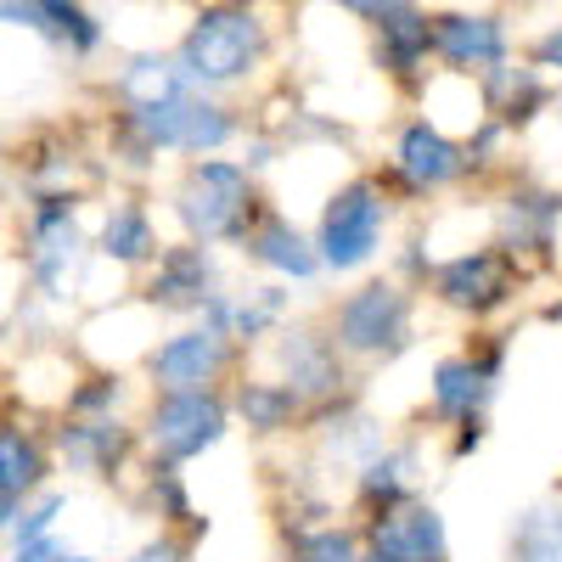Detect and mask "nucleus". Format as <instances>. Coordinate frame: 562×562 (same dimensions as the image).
Returning <instances> with one entry per match:
<instances>
[{"mask_svg": "<svg viewBox=\"0 0 562 562\" xmlns=\"http://www.w3.org/2000/svg\"><path fill=\"white\" fill-rule=\"evenodd\" d=\"M259 52H265V29H259L254 12H243V7H209V12H198L192 34H186L180 63H186L192 79L225 85V79H243L259 63Z\"/></svg>", "mask_w": 562, "mask_h": 562, "instance_id": "obj_1", "label": "nucleus"}, {"mask_svg": "<svg viewBox=\"0 0 562 562\" xmlns=\"http://www.w3.org/2000/svg\"><path fill=\"white\" fill-rule=\"evenodd\" d=\"M180 220L198 231L203 243H225V237H248L254 220V180L237 164H198L180 186Z\"/></svg>", "mask_w": 562, "mask_h": 562, "instance_id": "obj_2", "label": "nucleus"}, {"mask_svg": "<svg viewBox=\"0 0 562 562\" xmlns=\"http://www.w3.org/2000/svg\"><path fill=\"white\" fill-rule=\"evenodd\" d=\"M383 237V203H378V186L371 180H355L344 192L326 203V220H321V259L333 270H355L371 259Z\"/></svg>", "mask_w": 562, "mask_h": 562, "instance_id": "obj_3", "label": "nucleus"}, {"mask_svg": "<svg viewBox=\"0 0 562 562\" xmlns=\"http://www.w3.org/2000/svg\"><path fill=\"white\" fill-rule=\"evenodd\" d=\"M220 434H225V405L209 389H198V394H164L158 411H153V445L169 461L203 456Z\"/></svg>", "mask_w": 562, "mask_h": 562, "instance_id": "obj_4", "label": "nucleus"}, {"mask_svg": "<svg viewBox=\"0 0 562 562\" xmlns=\"http://www.w3.org/2000/svg\"><path fill=\"white\" fill-rule=\"evenodd\" d=\"M405 321H411V304L400 288H360L344 310H338V338L344 349H360V355H378V349H400L405 338Z\"/></svg>", "mask_w": 562, "mask_h": 562, "instance_id": "obj_5", "label": "nucleus"}, {"mask_svg": "<svg viewBox=\"0 0 562 562\" xmlns=\"http://www.w3.org/2000/svg\"><path fill=\"white\" fill-rule=\"evenodd\" d=\"M140 135L153 140V147H180V153H209L231 135V119L198 97H175V102H158V108H140L135 113Z\"/></svg>", "mask_w": 562, "mask_h": 562, "instance_id": "obj_6", "label": "nucleus"}, {"mask_svg": "<svg viewBox=\"0 0 562 562\" xmlns=\"http://www.w3.org/2000/svg\"><path fill=\"white\" fill-rule=\"evenodd\" d=\"M371 551L389 562H439L445 557V524L434 506H383L371 524Z\"/></svg>", "mask_w": 562, "mask_h": 562, "instance_id": "obj_7", "label": "nucleus"}, {"mask_svg": "<svg viewBox=\"0 0 562 562\" xmlns=\"http://www.w3.org/2000/svg\"><path fill=\"white\" fill-rule=\"evenodd\" d=\"M439 299L456 304V310H473V315L506 304V299H512V265H506V254L479 248V254L450 259V265L439 270Z\"/></svg>", "mask_w": 562, "mask_h": 562, "instance_id": "obj_8", "label": "nucleus"}, {"mask_svg": "<svg viewBox=\"0 0 562 562\" xmlns=\"http://www.w3.org/2000/svg\"><path fill=\"white\" fill-rule=\"evenodd\" d=\"M220 366H225V338L214 333V326H203V333L169 338V344L153 355V378H158L169 394H198Z\"/></svg>", "mask_w": 562, "mask_h": 562, "instance_id": "obj_9", "label": "nucleus"}, {"mask_svg": "<svg viewBox=\"0 0 562 562\" xmlns=\"http://www.w3.org/2000/svg\"><path fill=\"white\" fill-rule=\"evenodd\" d=\"M428 40L439 45V57L450 68H490V63L506 57V34H501L495 18H461V12H450V18H439L428 29Z\"/></svg>", "mask_w": 562, "mask_h": 562, "instance_id": "obj_10", "label": "nucleus"}, {"mask_svg": "<svg viewBox=\"0 0 562 562\" xmlns=\"http://www.w3.org/2000/svg\"><path fill=\"white\" fill-rule=\"evenodd\" d=\"M74 265H79V231H74V214H68L63 203H45L40 220H34V276L63 299Z\"/></svg>", "mask_w": 562, "mask_h": 562, "instance_id": "obj_11", "label": "nucleus"}, {"mask_svg": "<svg viewBox=\"0 0 562 562\" xmlns=\"http://www.w3.org/2000/svg\"><path fill=\"white\" fill-rule=\"evenodd\" d=\"M281 366H288V389H293V400H304V394H333L338 383H344V371H338V349L326 344V338H315V333H293L288 344H281Z\"/></svg>", "mask_w": 562, "mask_h": 562, "instance_id": "obj_12", "label": "nucleus"}, {"mask_svg": "<svg viewBox=\"0 0 562 562\" xmlns=\"http://www.w3.org/2000/svg\"><path fill=\"white\" fill-rule=\"evenodd\" d=\"M400 169L411 186H445L461 169V153L434 130V124H411L400 135Z\"/></svg>", "mask_w": 562, "mask_h": 562, "instance_id": "obj_13", "label": "nucleus"}, {"mask_svg": "<svg viewBox=\"0 0 562 562\" xmlns=\"http://www.w3.org/2000/svg\"><path fill=\"white\" fill-rule=\"evenodd\" d=\"M124 445H130V434L119 422H74V428H63V456L79 473H113L124 461Z\"/></svg>", "mask_w": 562, "mask_h": 562, "instance_id": "obj_14", "label": "nucleus"}, {"mask_svg": "<svg viewBox=\"0 0 562 562\" xmlns=\"http://www.w3.org/2000/svg\"><path fill=\"white\" fill-rule=\"evenodd\" d=\"M209 254L203 248H169L158 259V281H153V299L158 304H203L209 293Z\"/></svg>", "mask_w": 562, "mask_h": 562, "instance_id": "obj_15", "label": "nucleus"}, {"mask_svg": "<svg viewBox=\"0 0 562 562\" xmlns=\"http://www.w3.org/2000/svg\"><path fill=\"white\" fill-rule=\"evenodd\" d=\"M158 237H153V220L147 209H135V203H119L102 225V254L124 259V265H140V259H153Z\"/></svg>", "mask_w": 562, "mask_h": 562, "instance_id": "obj_16", "label": "nucleus"}, {"mask_svg": "<svg viewBox=\"0 0 562 562\" xmlns=\"http://www.w3.org/2000/svg\"><path fill=\"white\" fill-rule=\"evenodd\" d=\"M484 394H490V383L479 378L473 360H439V371H434V405L445 416H473L484 405Z\"/></svg>", "mask_w": 562, "mask_h": 562, "instance_id": "obj_17", "label": "nucleus"}, {"mask_svg": "<svg viewBox=\"0 0 562 562\" xmlns=\"http://www.w3.org/2000/svg\"><path fill=\"white\" fill-rule=\"evenodd\" d=\"M366 18H383V40H389V63L394 68H411L422 52H428V18L411 12V7H360Z\"/></svg>", "mask_w": 562, "mask_h": 562, "instance_id": "obj_18", "label": "nucleus"}, {"mask_svg": "<svg viewBox=\"0 0 562 562\" xmlns=\"http://www.w3.org/2000/svg\"><path fill=\"white\" fill-rule=\"evenodd\" d=\"M512 562H562V506L524 512L518 535H512Z\"/></svg>", "mask_w": 562, "mask_h": 562, "instance_id": "obj_19", "label": "nucleus"}, {"mask_svg": "<svg viewBox=\"0 0 562 562\" xmlns=\"http://www.w3.org/2000/svg\"><path fill=\"white\" fill-rule=\"evenodd\" d=\"M254 259H265V265L281 270V276H315V254L304 248L299 231H293V225H281V220H265V225H259Z\"/></svg>", "mask_w": 562, "mask_h": 562, "instance_id": "obj_20", "label": "nucleus"}, {"mask_svg": "<svg viewBox=\"0 0 562 562\" xmlns=\"http://www.w3.org/2000/svg\"><path fill=\"white\" fill-rule=\"evenodd\" d=\"M45 473V461L34 450V439L23 434H0V501H23Z\"/></svg>", "mask_w": 562, "mask_h": 562, "instance_id": "obj_21", "label": "nucleus"}, {"mask_svg": "<svg viewBox=\"0 0 562 562\" xmlns=\"http://www.w3.org/2000/svg\"><path fill=\"white\" fill-rule=\"evenodd\" d=\"M237 411L248 416V428L276 434V428H288V422H293L299 400H293V389H288V383H248V389L237 394Z\"/></svg>", "mask_w": 562, "mask_h": 562, "instance_id": "obj_22", "label": "nucleus"}, {"mask_svg": "<svg viewBox=\"0 0 562 562\" xmlns=\"http://www.w3.org/2000/svg\"><path fill=\"white\" fill-rule=\"evenodd\" d=\"M124 97H130V102H135V113H140V108H158V102H175V97H186V90H180V74H175L169 63L140 57V63L124 74Z\"/></svg>", "mask_w": 562, "mask_h": 562, "instance_id": "obj_23", "label": "nucleus"}, {"mask_svg": "<svg viewBox=\"0 0 562 562\" xmlns=\"http://www.w3.org/2000/svg\"><path fill=\"white\" fill-rule=\"evenodd\" d=\"M405 490H411V450H394V456H383V461L366 467V495H371V501L400 506Z\"/></svg>", "mask_w": 562, "mask_h": 562, "instance_id": "obj_24", "label": "nucleus"}, {"mask_svg": "<svg viewBox=\"0 0 562 562\" xmlns=\"http://www.w3.org/2000/svg\"><path fill=\"white\" fill-rule=\"evenodd\" d=\"M299 562H360V557H355V540L344 529H321V535L299 540Z\"/></svg>", "mask_w": 562, "mask_h": 562, "instance_id": "obj_25", "label": "nucleus"}, {"mask_svg": "<svg viewBox=\"0 0 562 562\" xmlns=\"http://www.w3.org/2000/svg\"><path fill=\"white\" fill-rule=\"evenodd\" d=\"M68 501L63 495H45L34 512H29V518L18 524V546H29V540H45V535H52V524H57V512H63Z\"/></svg>", "mask_w": 562, "mask_h": 562, "instance_id": "obj_26", "label": "nucleus"}, {"mask_svg": "<svg viewBox=\"0 0 562 562\" xmlns=\"http://www.w3.org/2000/svg\"><path fill=\"white\" fill-rule=\"evenodd\" d=\"M276 310H281V293H265L259 304H243L237 315H231V326H237L243 338H259L265 326H270V315H276Z\"/></svg>", "mask_w": 562, "mask_h": 562, "instance_id": "obj_27", "label": "nucleus"}, {"mask_svg": "<svg viewBox=\"0 0 562 562\" xmlns=\"http://www.w3.org/2000/svg\"><path fill=\"white\" fill-rule=\"evenodd\" d=\"M18 562H90V557H85V551H68V546H57L52 535H45V540L18 546Z\"/></svg>", "mask_w": 562, "mask_h": 562, "instance_id": "obj_28", "label": "nucleus"}, {"mask_svg": "<svg viewBox=\"0 0 562 562\" xmlns=\"http://www.w3.org/2000/svg\"><path fill=\"white\" fill-rule=\"evenodd\" d=\"M153 490L164 495V506H169V518H186V495H180V484H175V473L164 467V473L153 479Z\"/></svg>", "mask_w": 562, "mask_h": 562, "instance_id": "obj_29", "label": "nucleus"}, {"mask_svg": "<svg viewBox=\"0 0 562 562\" xmlns=\"http://www.w3.org/2000/svg\"><path fill=\"white\" fill-rule=\"evenodd\" d=\"M113 394H119V383H108V378H102L97 389H85V394H74V411H97V405H108Z\"/></svg>", "mask_w": 562, "mask_h": 562, "instance_id": "obj_30", "label": "nucleus"}, {"mask_svg": "<svg viewBox=\"0 0 562 562\" xmlns=\"http://www.w3.org/2000/svg\"><path fill=\"white\" fill-rule=\"evenodd\" d=\"M135 562H186V551L164 540V546H147V551H135Z\"/></svg>", "mask_w": 562, "mask_h": 562, "instance_id": "obj_31", "label": "nucleus"}, {"mask_svg": "<svg viewBox=\"0 0 562 562\" xmlns=\"http://www.w3.org/2000/svg\"><path fill=\"white\" fill-rule=\"evenodd\" d=\"M540 63H546V68H562V29H557V34L540 45Z\"/></svg>", "mask_w": 562, "mask_h": 562, "instance_id": "obj_32", "label": "nucleus"}, {"mask_svg": "<svg viewBox=\"0 0 562 562\" xmlns=\"http://www.w3.org/2000/svg\"><path fill=\"white\" fill-rule=\"evenodd\" d=\"M12 512H18V501H0V529L12 524Z\"/></svg>", "mask_w": 562, "mask_h": 562, "instance_id": "obj_33", "label": "nucleus"}, {"mask_svg": "<svg viewBox=\"0 0 562 562\" xmlns=\"http://www.w3.org/2000/svg\"><path fill=\"white\" fill-rule=\"evenodd\" d=\"M366 562H389V557H378V551H371V557H366Z\"/></svg>", "mask_w": 562, "mask_h": 562, "instance_id": "obj_34", "label": "nucleus"}]
</instances>
